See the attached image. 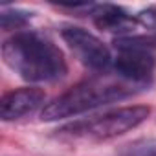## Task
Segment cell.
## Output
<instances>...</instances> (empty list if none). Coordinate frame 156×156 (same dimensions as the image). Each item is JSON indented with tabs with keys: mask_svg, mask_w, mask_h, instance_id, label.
Returning <instances> with one entry per match:
<instances>
[{
	"mask_svg": "<svg viewBox=\"0 0 156 156\" xmlns=\"http://www.w3.org/2000/svg\"><path fill=\"white\" fill-rule=\"evenodd\" d=\"M61 37L85 66L96 72H105L110 66V50L103 44L101 39H98L88 30L79 26H66L61 30Z\"/></svg>",
	"mask_w": 156,
	"mask_h": 156,
	"instance_id": "5b68a950",
	"label": "cell"
},
{
	"mask_svg": "<svg viewBox=\"0 0 156 156\" xmlns=\"http://www.w3.org/2000/svg\"><path fill=\"white\" fill-rule=\"evenodd\" d=\"M116 156H156V140L154 138H143L130 141L123 145Z\"/></svg>",
	"mask_w": 156,
	"mask_h": 156,
	"instance_id": "9c48e42d",
	"label": "cell"
},
{
	"mask_svg": "<svg viewBox=\"0 0 156 156\" xmlns=\"http://www.w3.org/2000/svg\"><path fill=\"white\" fill-rule=\"evenodd\" d=\"M140 90L141 87L125 81L118 73L116 75L101 73L77 83L75 87H72L70 90L55 98L51 103H48L41 112V119L57 121L64 118H73V116L90 112L94 108L127 99L138 94Z\"/></svg>",
	"mask_w": 156,
	"mask_h": 156,
	"instance_id": "7a4b0ae2",
	"label": "cell"
},
{
	"mask_svg": "<svg viewBox=\"0 0 156 156\" xmlns=\"http://www.w3.org/2000/svg\"><path fill=\"white\" fill-rule=\"evenodd\" d=\"M44 92L35 87L17 88L2 96L0 99V116L4 121H15L28 114H33L44 103Z\"/></svg>",
	"mask_w": 156,
	"mask_h": 156,
	"instance_id": "8992f818",
	"label": "cell"
},
{
	"mask_svg": "<svg viewBox=\"0 0 156 156\" xmlns=\"http://www.w3.org/2000/svg\"><path fill=\"white\" fill-rule=\"evenodd\" d=\"M134 17H136V22H138V24H141V26H145V28H156V8H154V6H151V8L140 11V13L134 15Z\"/></svg>",
	"mask_w": 156,
	"mask_h": 156,
	"instance_id": "30bf717a",
	"label": "cell"
},
{
	"mask_svg": "<svg viewBox=\"0 0 156 156\" xmlns=\"http://www.w3.org/2000/svg\"><path fill=\"white\" fill-rule=\"evenodd\" d=\"M31 19V13L19 8H2L0 11V26L2 30H19L24 28Z\"/></svg>",
	"mask_w": 156,
	"mask_h": 156,
	"instance_id": "ba28073f",
	"label": "cell"
},
{
	"mask_svg": "<svg viewBox=\"0 0 156 156\" xmlns=\"http://www.w3.org/2000/svg\"><path fill=\"white\" fill-rule=\"evenodd\" d=\"M90 17L94 20V24L103 30V31H112V33H123L132 30L138 22L136 17L129 15L121 6H114V4H101V6H94V9L90 11Z\"/></svg>",
	"mask_w": 156,
	"mask_h": 156,
	"instance_id": "52a82bcc",
	"label": "cell"
},
{
	"mask_svg": "<svg viewBox=\"0 0 156 156\" xmlns=\"http://www.w3.org/2000/svg\"><path fill=\"white\" fill-rule=\"evenodd\" d=\"M118 57L114 61V70L125 81L145 88L152 81L154 73V55L152 48L156 39L151 37H118L114 41Z\"/></svg>",
	"mask_w": 156,
	"mask_h": 156,
	"instance_id": "277c9868",
	"label": "cell"
},
{
	"mask_svg": "<svg viewBox=\"0 0 156 156\" xmlns=\"http://www.w3.org/2000/svg\"><path fill=\"white\" fill-rule=\"evenodd\" d=\"M4 62L30 83H51L68 72L64 53L46 35L20 31L2 44Z\"/></svg>",
	"mask_w": 156,
	"mask_h": 156,
	"instance_id": "6da1fadb",
	"label": "cell"
},
{
	"mask_svg": "<svg viewBox=\"0 0 156 156\" xmlns=\"http://www.w3.org/2000/svg\"><path fill=\"white\" fill-rule=\"evenodd\" d=\"M151 114L149 107L143 105H132L123 107L112 112H107L103 116H96L90 119H81L75 123H68L61 129H57L59 138L66 140H88V141H105L118 138L138 125H141Z\"/></svg>",
	"mask_w": 156,
	"mask_h": 156,
	"instance_id": "3957f363",
	"label": "cell"
}]
</instances>
